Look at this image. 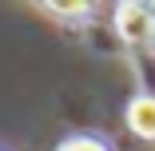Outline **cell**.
Masks as SVG:
<instances>
[{
  "label": "cell",
  "instance_id": "cell-4",
  "mask_svg": "<svg viewBox=\"0 0 155 151\" xmlns=\"http://www.w3.org/2000/svg\"><path fill=\"white\" fill-rule=\"evenodd\" d=\"M40 12L48 16H64V20H84L91 12V4H40Z\"/></svg>",
  "mask_w": 155,
  "mask_h": 151
},
{
  "label": "cell",
  "instance_id": "cell-1",
  "mask_svg": "<svg viewBox=\"0 0 155 151\" xmlns=\"http://www.w3.org/2000/svg\"><path fill=\"white\" fill-rule=\"evenodd\" d=\"M115 32L131 48H151V40H155V4H119L115 8Z\"/></svg>",
  "mask_w": 155,
  "mask_h": 151
},
{
  "label": "cell",
  "instance_id": "cell-3",
  "mask_svg": "<svg viewBox=\"0 0 155 151\" xmlns=\"http://www.w3.org/2000/svg\"><path fill=\"white\" fill-rule=\"evenodd\" d=\"M56 151H111L104 139H96V135H72V139H64Z\"/></svg>",
  "mask_w": 155,
  "mask_h": 151
},
{
  "label": "cell",
  "instance_id": "cell-2",
  "mask_svg": "<svg viewBox=\"0 0 155 151\" xmlns=\"http://www.w3.org/2000/svg\"><path fill=\"white\" fill-rule=\"evenodd\" d=\"M127 127L139 139H155V92H139L127 100Z\"/></svg>",
  "mask_w": 155,
  "mask_h": 151
},
{
  "label": "cell",
  "instance_id": "cell-5",
  "mask_svg": "<svg viewBox=\"0 0 155 151\" xmlns=\"http://www.w3.org/2000/svg\"><path fill=\"white\" fill-rule=\"evenodd\" d=\"M151 48H155V40H151Z\"/></svg>",
  "mask_w": 155,
  "mask_h": 151
}]
</instances>
